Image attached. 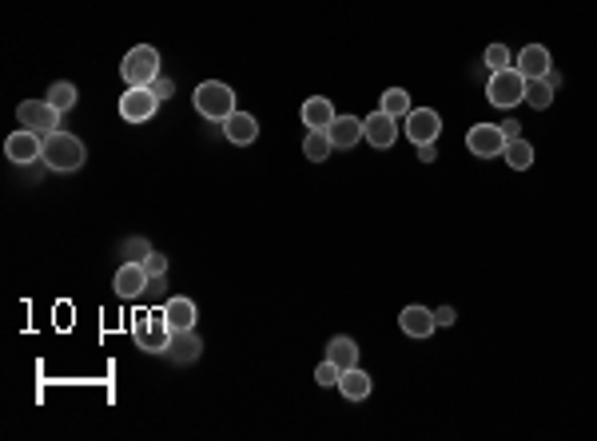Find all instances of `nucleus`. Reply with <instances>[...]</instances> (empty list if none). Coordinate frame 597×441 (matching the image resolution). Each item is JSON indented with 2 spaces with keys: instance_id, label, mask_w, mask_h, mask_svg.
<instances>
[{
  "instance_id": "obj_23",
  "label": "nucleus",
  "mask_w": 597,
  "mask_h": 441,
  "mask_svg": "<svg viewBox=\"0 0 597 441\" xmlns=\"http://www.w3.org/2000/svg\"><path fill=\"white\" fill-rule=\"evenodd\" d=\"M382 112L394 116V119H407L410 116V91L407 88H387L382 91Z\"/></svg>"
},
{
  "instance_id": "obj_17",
  "label": "nucleus",
  "mask_w": 597,
  "mask_h": 441,
  "mask_svg": "<svg viewBox=\"0 0 597 441\" xmlns=\"http://www.w3.org/2000/svg\"><path fill=\"white\" fill-rule=\"evenodd\" d=\"M327 135H330V143L347 151V147H355L358 140H363V119L358 116H335L330 127H327Z\"/></svg>"
},
{
  "instance_id": "obj_8",
  "label": "nucleus",
  "mask_w": 597,
  "mask_h": 441,
  "mask_svg": "<svg viewBox=\"0 0 597 441\" xmlns=\"http://www.w3.org/2000/svg\"><path fill=\"white\" fill-rule=\"evenodd\" d=\"M466 147H470V155H478V160H498L506 151V135H502L498 124H474L466 132Z\"/></svg>"
},
{
  "instance_id": "obj_5",
  "label": "nucleus",
  "mask_w": 597,
  "mask_h": 441,
  "mask_svg": "<svg viewBox=\"0 0 597 441\" xmlns=\"http://www.w3.org/2000/svg\"><path fill=\"white\" fill-rule=\"evenodd\" d=\"M486 99L494 108H514L526 99V76L518 68H502V72H490V84H486Z\"/></svg>"
},
{
  "instance_id": "obj_21",
  "label": "nucleus",
  "mask_w": 597,
  "mask_h": 441,
  "mask_svg": "<svg viewBox=\"0 0 597 441\" xmlns=\"http://www.w3.org/2000/svg\"><path fill=\"white\" fill-rule=\"evenodd\" d=\"M327 362H335L338 370H351V366H358V346H355V338H330L327 342Z\"/></svg>"
},
{
  "instance_id": "obj_4",
  "label": "nucleus",
  "mask_w": 597,
  "mask_h": 441,
  "mask_svg": "<svg viewBox=\"0 0 597 441\" xmlns=\"http://www.w3.org/2000/svg\"><path fill=\"white\" fill-rule=\"evenodd\" d=\"M119 76H124L127 88H152V80L160 76V52L152 44H136L119 64Z\"/></svg>"
},
{
  "instance_id": "obj_14",
  "label": "nucleus",
  "mask_w": 597,
  "mask_h": 441,
  "mask_svg": "<svg viewBox=\"0 0 597 441\" xmlns=\"http://www.w3.org/2000/svg\"><path fill=\"white\" fill-rule=\"evenodd\" d=\"M199 350H204V342H199V334L196 330H171V342H168V354L176 366H188V362H196Z\"/></svg>"
},
{
  "instance_id": "obj_24",
  "label": "nucleus",
  "mask_w": 597,
  "mask_h": 441,
  "mask_svg": "<svg viewBox=\"0 0 597 441\" xmlns=\"http://www.w3.org/2000/svg\"><path fill=\"white\" fill-rule=\"evenodd\" d=\"M554 84H549V80L546 76H541V80H526V104L530 108H538V112H541V108H549V104H554Z\"/></svg>"
},
{
  "instance_id": "obj_2",
  "label": "nucleus",
  "mask_w": 597,
  "mask_h": 441,
  "mask_svg": "<svg viewBox=\"0 0 597 441\" xmlns=\"http://www.w3.org/2000/svg\"><path fill=\"white\" fill-rule=\"evenodd\" d=\"M40 160L48 163L52 171H76V168H84L88 151H84V143H80L72 132H52L48 140H44V155H40Z\"/></svg>"
},
{
  "instance_id": "obj_33",
  "label": "nucleus",
  "mask_w": 597,
  "mask_h": 441,
  "mask_svg": "<svg viewBox=\"0 0 597 441\" xmlns=\"http://www.w3.org/2000/svg\"><path fill=\"white\" fill-rule=\"evenodd\" d=\"M435 318H438V326H450V323H454V307H443V310H435Z\"/></svg>"
},
{
  "instance_id": "obj_31",
  "label": "nucleus",
  "mask_w": 597,
  "mask_h": 441,
  "mask_svg": "<svg viewBox=\"0 0 597 441\" xmlns=\"http://www.w3.org/2000/svg\"><path fill=\"white\" fill-rule=\"evenodd\" d=\"M418 160L422 163H435L438 160V143H418Z\"/></svg>"
},
{
  "instance_id": "obj_11",
  "label": "nucleus",
  "mask_w": 597,
  "mask_h": 441,
  "mask_svg": "<svg viewBox=\"0 0 597 441\" xmlns=\"http://www.w3.org/2000/svg\"><path fill=\"white\" fill-rule=\"evenodd\" d=\"M363 140L371 147H394V140H399V119L387 116L379 108V112H371L363 119Z\"/></svg>"
},
{
  "instance_id": "obj_32",
  "label": "nucleus",
  "mask_w": 597,
  "mask_h": 441,
  "mask_svg": "<svg viewBox=\"0 0 597 441\" xmlns=\"http://www.w3.org/2000/svg\"><path fill=\"white\" fill-rule=\"evenodd\" d=\"M502 135H506V140H518V135H522V124H518V119H506V124H502Z\"/></svg>"
},
{
  "instance_id": "obj_26",
  "label": "nucleus",
  "mask_w": 597,
  "mask_h": 441,
  "mask_svg": "<svg viewBox=\"0 0 597 441\" xmlns=\"http://www.w3.org/2000/svg\"><path fill=\"white\" fill-rule=\"evenodd\" d=\"M48 99L52 108H60V112H68V108H76V84H68V80H57V84L48 88Z\"/></svg>"
},
{
  "instance_id": "obj_3",
  "label": "nucleus",
  "mask_w": 597,
  "mask_h": 441,
  "mask_svg": "<svg viewBox=\"0 0 597 441\" xmlns=\"http://www.w3.org/2000/svg\"><path fill=\"white\" fill-rule=\"evenodd\" d=\"M191 99H196V112L204 116V119H211V124H224L232 112H239V108H235V91L227 88V84H219V80H204Z\"/></svg>"
},
{
  "instance_id": "obj_15",
  "label": "nucleus",
  "mask_w": 597,
  "mask_h": 441,
  "mask_svg": "<svg viewBox=\"0 0 597 441\" xmlns=\"http://www.w3.org/2000/svg\"><path fill=\"white\" fill-rule=\"evenodd\" d=\"M549 64H554V60H549V48H546V44H526L514 68H518L526 80H541V76H549Z\"/></svg>"
},
{
  "instance_id": "obj_27",
  "label": "nucleus",
  "mask_w": 597,
  "mask_h": 441,
  "mask_svg": "<svg viewBox=\"0 0 597 441\" xmlns=\"http://www.w3.org/2000/svg\"><path fill=\"white\" fill-rule=\"evenodd\" d=\"M486 68H490V72L514 68V64H510V48H506V44H490V48H486Z\"/></svg>"
},
{
  "instance_id": "obj_29",
  "label": "nucleus",
  "mask_w": 597,
  "mask_h": 441,
  "mask_svg": "<svg viewBox=\"0 0 597 441\" xmlns=\"http://www.w3.org/2000/svg\"><path fill=\"white\" fill-rule=\"evenodd\" d=\"M144 271H148L152 274V279H155V274H163V271H168V259H163V255L160 251H144Z\"/></svg>"
},
{
  "instance_id": "obj_20",
  "label": "nucleus",
  "mask_w": 597,
  "mask_h": 441,
  "mask_svg": "<svg viewBox=\"0 0 597 441\" xmlns=\"http://www.w3.org/2000/svg\"><path fill=\"white\" fill-rule=\"evenodd\" d=\"M163 315H168L171 330H196V302L183 298V294H176V298L163 302Z\"/></svg>"
},
{
  "instance_id": "obj_7",
  "label": "nucleus",
  "mask_w": 597,
  "mask_h": 441,
  "mask_svg": "<svg viewBox=\"0 0 597 441\" xmlns=\"http://www.w3.org/2000/svg\"><path fill=\"white\" fill-rule=\"evenodd\" d=\"M163 99L155 96L152 88H127L124 96H119V119H127V124H148V119L160 112Z\"/></svg>"
},
{
  "instance_id": "obj_19",
  "label": "nucleus",
  "mask_w": 597,
  "mask_h": 441,
  "mask_svg": "<svg viewBox=\"0 0 597 441\" xmlns=\"http://www.w3.org/2000/svg\"><path fill=\"white\" fill-rule=\"evenodd\" d=\"M338 390H343L347 402H366L374 390V378L366 370H358V366H351V370H343V378H338Z\"/></svg>"
},
{
  "instance_id": "obj_12",
  "label": "nucleus",
  "mask_w": 597,
  "mask_h": 441,
  "mask_svg": "<svg viewBox=\"0 0 597 441\" xmlns=\"http://www.w3.org/2000/svg\"><path fill=\"white\" fill-rule=\"evenodd\" d=\"M148 282H152V274L144 271V263H124L116 271V279H112V287L119 298H140L144 290H148Z\"/></svg>"
},
{
  "instance_id": "obj_10",
  "label": "nucleus",
  "mask_w": 597,
  "mask_h": 441,
  "mask_svg": "<svg viewBox=\"0 0 597 441\" xmlns=\"http://www.w3.org/2000/svg\"><path fill=\"white\" fill-rule=\"evenodd\" d=\"M4 155L13 163H32V160H40L44 155V135H36V132H29V127H21V132H13L4 140Z\"/></svg>"
},
{
  "instance_id": "obj_6",
  "label": "nucleus",
  "mask_w": 597,
  "mask_h": 441,
  "mask_svg": "<svg viewBox=\"0 0 597 441\" xmlns=\"http://www.w3.org/2000/svg\"><path fill=\"white\" fill-rule=\"evenodd\" d=\"M60 108H52L48 99H24L21 108H16V119H21V127H29V132H36V135H44L48 140L52 132L60 127Z\"/></svg>"
},
{
  "instance_id": "obj_9",
  "label": "nucleus",
  "mask_w": 597,
  "mask_h": 441,
  "mask_svg": "<svg viewBox=\"0 0 597 441\" xmlns=\"http://www.w3.org/2000/svg\"><path fill=\"white\" fill-rule=\"evenodd\" d=\"M438 132H443V119H438L435 108H410L407 116V140L410 143H438Z\"/></svg>"
},
{
  "instance_id": "obj_1",
  "label": "nucleus",
  "mask_w": 597,
  "mask_h": 441,
  "mask_svg": "<svg viewBox=\"0 0 597 441\" xmlns=\"http://www.w3.org/2000/svg\"><path fill=\"white\" fill-rule=\"evenodd\" d=\"M132 338H136V346H140V350H148V354H163V350H168L171 323H168V315H163V307L132 315Z\"/></svg>"
},
{
  "instance_id": "obj_25",
  "label": "nucleus",
  "mask_w": 597,
  "mask_h": 441,
  "mask_svg": "<svg viewBox=\"0 0 597 441\" xmlns=\"http://www.w3.org/2000/svg\"><path fill=\"white\" fill-rule=\"evenodd\" d=\"M330 151H335V143H330L327 132H307V140H303V155H307L311 163H323Z\"/></svg>"
},
{
  "instance_id": "obj_22",
  "label": "nucleus",
  "mask_w": 597,
  "mask_h": 441,
  "mask_svg": "<svg viewBox=\"0 0 597 441\" xmlns=\"http://www.w3.org/2000/svg\"><path fill=\"white\" fill-rule=\"evenodd\" d=\"M502 160L510 163L514 171H526V168H534V143L530 140H506V151H502Z\"/></svg>"
},
{
  "instance_id": "obj_16",
  "label": "nucleus",
  "mask_w": 597,
  "mask_h": 441,
  "mask_svg": "<svg viewBox=\"0 0 597 441\" xmlns=\"http://www.w3.org/2000/svg\"><path fill=\"white\" fill-rule=\"evenodd\" d=\"M224 135H227V140H232L235 147L255 143V140H259V119L247 116V112H232V116L224 119Z\"/></svg>"
},
{
  "instance_id": "obj_13",
  "label": "nucleus",
  "mask_w": 597,
  "mask_h": 441,
  "mask_svg": "<svg viewBox=\"0 0 597 441\" xmlns=\"http://www.w3.org/2000/svg\"><path fill=\"white\" fill-rule=\"evenodd\" d=\"M399 326H402V334H410V338H430L438 330V318H435V310H426V307H402Z\"/></svg>"
},
{
  "instance_id": "obj_30",
  "label": "nucleus",
  "mask_w": 597,
  "mask_h": 441,
  "mask_svg": "<svg viewBox=\"0 0 597 441\" xmlns=\"http://www.w3.org/2000/svg\"><path fill=\"white\" fill-rule=\"evenodd\" d=\"M152 91H155L160 99H168V96H176V84H171L168 76H155V80H152Z\"/></svg>"
},
{
  "instance_id": "obj_18",
  "label": "nucleus",
  "mask_w": 597,
  "mask_h": 441,
  "mask_svg": "<svg viewBox=\"0 0 597 441\" xmlns=\"http://www.w3.org/2000/svg\"><path fill=\"white\" fill-rule=\"evenodd\" d=\"M299 116H303V124H307V132H327L330 119H335V104H330L327 96H311Z\"/></svg>"
},
{
  "instance_id": "obj_28",
  "label": "nucleus",
  "mask_w": 597,
  "mask_h": 441,
  "mask_svg": "<svg viewBox=\"0 0 597 441\" xmlns=\"http://www.w3.org/2000/svg\"><path fill=\"white\" fill-rule=\"evenodd\" d=\"M338 378H343V370H338L335 362H319V370H315L319 385H338Z\"/></svg>"
}]
</instances>
